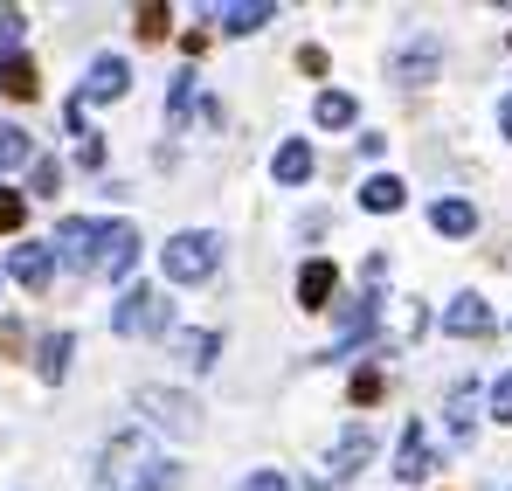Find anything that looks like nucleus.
Listing matches in <instances>:
<instances>
[{
	"mask_svg": "<svg viewBox=\"0 0 512 491\" xmlns=\"http://www.w3.org/2000/svg\"><path fill=\"white\" fill-rule=\"evenodd\" d=\"M353 402H360V409H367V402H381V374H374V367H360V374H353Z\"/></svg>",
	"mask_w": 512,
	"mask_h": 491,
	"instance_id": "nucleus-29",
	"label": "nucleus"
},
{
	"mask_svg": "<svg viewBox=\"0 0 512 491\" xmlns=\"http://www.w3.org/2000/svg\"><path fill=\"white\" fill-rule=\"evenodd\" d=\"M333 291H340V270H333L326 256H312V263L298 270V305H305V312H326Z\"/></svg>",
	"mask_w": 512,
	"mask_h": 491,
	"instance_id": "nucleus-9",
	"label": "nucleus"
},
{
	"mask_svg": "<svg viewBox=\"0 0 512 491\" xmlns=\"http://www.w3.org/2000/svg\"><path fill=\"white\" fill-rule=\"evenodd\" d=\"M21 28H28V14H21V7H0V56H14Z\"/></svg>",
	"mask_w": 512,
	"mask_h": 491,
	"instance_id": "nucleus-24",
	"label": "nucleus"
},
{
	"mask_svg": "<svg viewBox=\"0 0 512 491\" xmlns=\"http://www.w3.org/2000/svg\"><path fill=\"white\" fill-rule=\"evenodd\" d=\"M215 263H222V236H215V229H180V236L160 249V277H167V284H201Z\"/></svg>",
	"mask_w": 512,
	"mask_h": 491,
	"instance_id": "nucleus-1",
	"label": "nucleus"
},
{
	"mask_svg": "<svg viewBox=\"0 0 512 491\" xmlns=\"http://www.w3.org/2000/svg\"><path fill=\"white\" fill-rule=\"evenodd\" d=\"M367 457H374V436H367V429H346L340 443H333V457H326V471H333V478H353Z\"/></svg>",
	"mask_w": 512,
	"mask_h": 491,
	"instance_id": "nucleus-13",
	"label": "nucleus"
},
{
	"mask_svg": "<svg viewBox=\"0 0 512 491\" xmlns=\"http://www.w3.org/2000/svg\"><path fill=\"white\" fill-rule=\"evenodd\" d=\"M402 201H409V187H402L395 173H374V180L360 187V208H367V215H395Z\"/></svg>",
	"mask_w": 512,
	"mask_h": 491,
	"instance_id": "nucleus-14",
	"label": "nucleus"
},
{
	"mask_svg": "<svg viewBox=\"0 0 512 491\" xmlns=\"http://www.w3.org/2000/svg\"><path fill=\"white\" fill-rule=\"evenodd\" d=\"M499 132H506V139H512V97H506V111H499Z\"/></svg>",
	"mask_w": 512,
	"mask_h": 491,
	"instance_id": "nucleus-34",
	"label": "nucleus"
},
{
	"mask_svg": "<svg viewBox=\"0 0 512 491\" xmlns=\"http://www.w3.org/2000/svg\"><path fill=\"white\" fill-rule=\"evenodd\" d=\"M270 173H277L284 187L312 180V146H305V139H284V146H277V160H270Z\"/></svg>",
	"mask_w": 512,
	"mask_h": 491,
	"instance_id": "nucleus-16",
	"label": "nucleus"
},
{
	"mask_svg": "<svg viewBox=\"0 0 512 491\" xmlns=\"http://www.w3.org/2000/svg\"><path fill=\"white\" fill-rule=\"evenodd\" d=\"M139 263V229L132 222H104V249H97V277H125Z\"/></svg>",
	"mask_w": 512,
	"mask_h": 491,
	"instance_id": "nucleus-6",
	"label": "nucleus"
},
{
	"mask_svg": "<svg viewBox=\"0 0 512 491\" xmlns=\"http://www.w3.org/2000/svg\"><path fill=\"white\" fill-rule=\"evenodd\" d=\"M173 346H180V360H187V367H215V353H222V339H215V332H180Z\"/></svg>",
	"mask_w": 512,
	"mask_h": 491,
	"instance_id": "nucleus-21",
	"label": "nucleus"
},
{
	"mask_svg": "<svg viewBox=\"0 0 512 491\" xmlns=\"http://www.w3.org/2000/svg\"><path fill=\"white\" fill-rule=\"evenodd\" d=\"M21 215H28V208H21V194H7V187H0V229H21Z\"/></svg>",
	"mask_w": 512,
	"mask_h": 491,
	"instance_id": "nucleus-30",
	"label": "nucleus"
},
{
	"mask_svg": "<svg viewBox=\"0 0 512 491\" xmlns=\"http://www.w3.org/2000/svg\"><path fill=\"white\" fill-rule=\"evenodd\" d=\"M7 270H14L28 291H49V277H56V249H49V243H14Z\"/></svg>",
	"mask_w": 512,
	"mask_h": 491,
	"instance_id": "nucleus-8",
	"label": "nucleus"
},
{
	"mask_svg": "<svg viewBox=\"0 0 512 491\" xmlns=\"http://www.w3.org/2000/svg\"><path fill=\"white\" fill-rule=\"evenodd\" d=\"M374 312H381V298H374V291H360V298H346V305H340V339H333V360L367 346V332H374Z\"/></svg>",
	"mask_w": 512,
	"mask_h": 491,
	"instance_id": "nucleus-5",
	"label": "nucleus"
},
{
	"mask_svg": "<svg viewBox=\"0 0 512 491\" xmlns=\"http://www.w3.org/2000/svg\"><path fill=\"white\" fill-rule=\"evenodd\" d=\"M492 415H499V422H512V374L492 388Z\"/></svg>",
	"mask_w": 512,
	"mask_h": 491,
	"instance_id": "nucleus-32",
	"label": "nucleus"
},
{
	"mask_svg": "<svg viewBox=\"0 0 512 491\" xmlns=\"http://www.w3.org/2000/svg\"><path fill=\"white\" fill-rule=\"evenodd\" d=\"M125 90H132V63L125 56H97L84 90H77V104H90V97H125Z\"/></svg>",
	"mask_w": 512,
	"mask_h": 491,
	"instance_id": "nucleus-7",
	"label": "nucleus"
},
{
	"mask_svg": "<svg viewBox=\"0 0 512 491\" xmlns=\"http://www.w3.org/2000/svg\"><path fill=\"white\" fill-rule=\"evenodd\" d=\"M173 485H180V471H173V464H146L132 491H173Z\"/></svg>",
	"mask_w": 512,
	"mask_h": 491,
	"instance_id": "nucleus-27",
	"label": "nucleus"
},
{
	"mask_svg": "<svg viewBox=\"0 0 512 491\" xmlns=\"http://www.w3.org/2000/svg\"><path fill=\"white\" fill-rule=\"evenodd\" d=\"M429 229H436V236H471V229H478V208H471V201H436V208H429Z\"/></svg>",
	"mask_w": 512,
	"mask_h": 491,
	"instance_id": "nucleus-17",
	"label": "nucleus"
},
{
	"mask_svg": "<svg viewBox=\"0 0 512 491\" xmlns=\"http://www.w3.org/2000/svg\"><path fill=\"white\" fill-rule=\"evenodd\" d=\"M395 478H402V485H423V478H429V436H423V422H409V429H402Z\"/></svg>",
	"mask_w": 512,
	"mask_h": 491,
	"instance_id": "nucleus-10",
	"label": "nucleus"
},
{
	"mask_svg": "<svg viewBox=\"0 0 512 491\" xmlns=\"http://www.w3.org/2000/svg\"><path fill=\"white\" fill-rule=\"evenodd\" d=\"M298 70L305 77H326V49H298Z\"/></svg>",
	"mask_w": 512,
	"mask_h": 491,
	"instance_id": "nucleus-33",
	"label": "nucleus"
},
{
	"mask_svg": "<svg viewBox=\"0 0 512 491\" xmlns=\"http://www.w3.org/2000/svg\"><path fill=\"white\" fill-rule=\"evenodd\" d=\"M443 332H457V339L492 332V305H485V298H450V305H443Z\"/></svg>",
	"mask_w": 512,
	"mask_h": 491,
	"instance_id": "nucleus-11",
	"label": "nucleus"
},
{
	"mask_svg": "<svg viewBox=\"0 0 512 491\" xmlns=\"http://www.w3.org/2000/svg\"><path fill=\"white\" fill-rule=\"evenodd\" d=\"M187 97H194V70H180V77H173V90H167V125H180Z\"/></svg>",
	"mask_w": 512,
	"mask_h": 491,
	"instance_id": "nucleus-25",
	"label": "nucleus"
},
{
	"mask_svg": "<svg viewBox=\"0 0 512 491\" xmlns=\"http://www.w3.org/2000/svg\"><path fill=\"white\" fill-rule=\"evenodd\" d=\"M243 491H291V478L284 471H256V478H243Z\"/></svg>",
	"mask_w": 512,
	"mask_h": 491,
	"instance_id": "nucleus-31",
	"label": "nucleus"
},
{
	"mask_svg": "<svg viewBox=\"0 0 512 491\" xmlns=\"http://www.w3.org/2000/svg\"><path fill=\"white\" fill-rule=\"evenodd\" d=\"M395 77H402V83H429V77H436V42H423L416 56H402V63H395Z\"/></svg>",
	"mask_w": 512,
	"mask_h": 491,
	"instance_id": "nucleus-23",
	"label": "nucleus"
},
{
	"mask_svg": "<svg viewBox=\"0 0 512 491\" xmlns=\"http://www.w3.org/2000/svg\"><path fill=\"white\" fill-rule=\"evenodd\" d=\"M28 180H35V194H49V201H56V187H63V166H56V160H35V166H28Z\"/></svg>",
	"mask_w": 512,
	"mask_h": 491,
	"instance_id": "nucleus-28",
	"label": "nucleus"
},
{
	"mask_svg": "<svg viewBox=\"0 0 512 491\" xmlns=\"http://www.w3.org/2000/svg\"><path fill=\"white\" fill-rule=\"evenodd\" d=\"M70 353H77V339H70V332H49V339H42V353H35V374L56 388V381L70 374Z\"/></svg>",
	"mask_w": 512,
	"mask_h": 491,
	"instance_id": "nucleus-15",
	"label": "nucleus"
},
{
	"mask_svg": "<svg viewBox=\"0 0 512 491\" xmlns=\"http://www.w3.org/2000/svg\"><path fill=\"white\" fill-rule=\"evenodd\" d=\"M0 90H7V97H35V90H42V83H35V63H28V56H0Z\"/></svg>",
	"mask_w": 512,
	"mask_h": 491,
	"instance_id": "nucleus-20",
	"label": "nucleus"
},
{
	"mask_svg": "<svg viewBox=\"0 0 512 491\" xmlns=\"http://www.w3.org/2000/svg\"><path fill=\"white\" fill-rule=\"evenodd\" d=\"M139 409H146V422H160L173 436H201L194 395H180V388H139Z\"/></svg>",
	"mask_w": 512,
	"mask_h": 491,
	"instance_id": "nucleus-2",
	"label": "nucleus"
},
{
	"mask_svg": "<svg viewBox=\"0 0 512 491\" xmlns=\"http://www.w3.org/2000/svg\"><path fill=\"white\" fill-rule=\"evenodd\" d=\"M49 243H56V256H63V263H77V270H97V249H104V222H84V215H63Z\"/></svg>",
	"mask_w": 512,
	"mask_h": 491,
	"instance_id": "nucleus-3",
	"label": "nucleus"
},
{
	"mask_svg": "<svg viewBox=\"0 0 512 491\" xmlns=\"http://www.w3.org/2000/svg\"><path fill=\"white\" fill-rule=\"evenodd\" d=\"M167 28H173L167 7H139V35H146V42H167Z\"/></svg>",
	"mask_w": 512,
	"mask_h": 491,
	"instance_id": "nucleus-26",
	"label": "nucleus"
},
{
	"mask_svg": "<svg viewBox=\"0 0 512 491\" xmlns=\"http://www.w3.org/2000/svg\"><path fill=\"white\" fill-rule=\"evenodd\" d=\"M471 429H478V388L464 381V388L450 395V443H471Z\"/></svg>",
	"mask_w": 512,
	"mask_h": 491,
	"instance_id": "nucleus-18",
	"label": "nucleus"
},
{
	"mask_svg": "<svg viewBox=\"0 0 512 491\" xmlns=\"http://www.w3.org/2000/svg\"><path fill=\"white\" fill-rule=\"evenodd\" d=\"M263 21H277V7H270V0H236V7H215V28H222V35H256Z\"/></svg>",
	"mask_w": 512,
	"mask_h": 491,
	"instance_id": "nucleus-12",
	"label": "nucleus"
},
{
	"mask_svg": "<svg viewBox=\"0 0 512 491\" xmlns=\"http://www.w3.org/2000/svg\"><path fill=\"white\" fill-rule=\"evenodd\" d=\"M7 166H35L28 132H14V125H0V173H7Z\"/></svg>",
	"mask_w": 512,
	"mask_h": 491,
	"instance_id": "nucleus-22",
	"label": "nucleus"
},
{
	"mask_svg": "<svg viewBox=\"0 0 512 491\" xmlns=\"http://www.w3.org/2000/svg\"><path fill=\"white\" fill-rule=\"evenodd\" d=\"M312 118H319L326 132H340V125H353V118H360V104H353L346 90H319V104H312Z\"/></svg>",
	"mask_w": 512,
	"mask_h": 491,
	"instance_id": "nucleus-19",
	"label": "nucleus"
},
{
	"mask_svg": "<svg viewBox=\"0 0 512 491\" xmlns=\"http://www.w3.org/2000/svg\"><path fill=\"white\" fill-rule=\"evenodd\" d=\"M111 332H167V291H125L111 312Z\"/></svg>",
	"mask_w": 512,
	"mask_h": 491,
	"instance_id": "nucleus-4",
	"label": "nucleus"
}]
</instances>
